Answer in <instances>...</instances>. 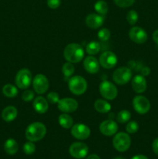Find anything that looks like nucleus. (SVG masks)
<instances>
[{"label":"nucleus","mask_w":158,"mask_h":159,"mask_svg":"<svg viewBox=\"0 0 158 159\" xmlns=\"http://www.w3.org/2000/svg\"><path fill=\"white\" fill-rule=\"evenodd\" d=\"M64 58L71 63L80 62L85 56L84 48L78 43H72L68 44L64 51Z\"/></svg>","instance_id":"f257e3e1"},{"label":"nucleus","mask_w":158,"mask_h":159,"mask_svg":"<svg viewBox=\"0 0 158 159\" xmlns=\"http://www.w3.org/2000/svg\"><path fill=\"white\" fill-rule=\"evenodd\" d=\"M46 133V128L44 124L40 122H34L28 126L25 135L28 141L35 142L43 139Z\"/></svg>","instance_id":"f03ea898"},{"label":"nucleus","mask_w":158,"mask_h":159,"mask_svg":"<svg viewBox=\"0 0 158 159\" xmlns=\"http://www.w3.org/2000/svg\"><path fill=\"white\" fill-rule=\"evenodd\" d=\"M68 87L73 94L80 96L86 92L88 83L83 77L80 75L73 76L68 81Z\"/></svg>","instance_id":"7ed1b4c3"},{"label":"nucleus","mask_w":158,"mask_h":159,"mask_svg":"<svg viewBox=\"0 0 158 159\" xmlns=\"http://www.w3.org/2000/svg\"><path fill=\"white\" fill-rule=\"evenodd\" d=\"M112 144L115 149L119 152H126L131 144V138L129 135L126 133L120 132L115 135L112 140Z\"/></svg>","instance_id":"20e7f679"},{"label":"nucleus","mask_w":158,"mask_h":159,"mask_svg":"<svg viewBox=\"0 0 158 159\" xmlns=\"http://www.w3.org/2000/svg\"><path fill=\"white\" fill-rule=\"evenodd\" d=\"M133 77V72L129 68L120 67L114 71L112 75V79L117 85H125L131 80Z\"/></svg>","instance_id":"39448f33"},{"label":"nucleus","mask_w":158,"mask_h":159,"mask_svg":"<svg viewBox=\"0 0 158 159\" xmlns=\"http://www.w3.org/2000/svg\"><path fill=\"white\" fill-rule=\"evenodd\" d=\"M99 92L103 98L108 100H113L118 95L116 85L108 81H103L99 85Z\"/></svg>","instance_id":"423d86ee"},{"label":"nucleus","mask_w":158,"mask_h":159,"mask_svg":"<svg viewBox=\"0 0 158 159\" xmlns=\"http://www.w3.org/2000/svg\"><path fill=\"white\" fill-rule=\"evenodd\" d=\"M15 85L21 89H26L29 88L32 82V74L30 71L26 68L20 70L15 76Z\"/></svg>","instance_id":"0eeeda50"},{"label":"nucleus","mask_w":158,"mask_h":159,"mask_svg":"<svg viewBox=\"0 0 158 159\" xmlns=\"http://www.w3.org/2000/svg\"><path fill=\"white\" fill-rule=\"evenodd\" d=\"M33 89L37 94H43L49 89V81L43 74H38L33 79Z\"/></svg>","instance_id":"6e6552de"},{"label":"nucleus","mask_w":158,"mask_h":159,"mask_svg":"<svg viewBox=\"0 0 158 159\" xmlns=\"http://www.w3.org/2000/svg\"><path fill=\"white\" fill-rule=\"evenodd\" d=\"M70 155L74 158H85L88 153V147L83 142H74L69 148Z\"/></svg>","instance_id":"1a4fd4ad"},{"label":"nucleus","mask_w":158,"mask_h":159,"mask_svg":"<svg viewBox=\"0 0 158 159\" xmlns=\"http://www.w3.org/2000/svg\"><path fill=\"white\" fill-rule=\"evenodd\" d=\"M133 106L136 112L139 114H146L150 110V101L143 96H137L134 97Z\"/></svg>","instance_id":"9d476101"},{"label":"nucleus","mask_w":158,"mask_h":159,"mask_svg":"<svg viewBox=\"0 0 158 159\" xmlns=\"http://www.w3.org/2000/svg\"><path fill=\"white\" fill-rule=\"evenodd\" d=\"M118 61L117 56L112 51H107L102 53L99 57V64L106 69L113 68Z\"/></svg>","instance_id":"9b49d317"},{"label":"nucleus","mask_w":158,"mask_h":159,"mask_svg":"<svg viewBox=\"0 0 158 159\" xmlns=\"http://www.w3.org/2000/svg\"><path fill=\"white\" fill-rule=\"evenodd\" d=\"M57 107L59 110L63 112L64 113H70L77 110L78 103L72 98H63L59 100Z\"/></svg>","instance_id":"f8f14e48"},{"label":"nucleus","mask_w":158,"mask_h":159,"mask_svg":"<svg viewBox=\"0 0 158 159\" xmlns=\"http://www.w3.org/2000/svg\"><path fill=\"white\" fill-rule=\"evenodd\" d=\"M71 133L74 138L78 140H85L89 138L91 130L88 126L83 124H76L71 127Z\"/></svg>","instance_id":"ddd939ff"},{"label":"nucleus","mask_w":158,"mask_h":159,"mask_svg":"<svg viewBox=\"0 0 158 159\" xmlns=\"http://www.w3.org/2000/svg\"><path fill=\"white\" fill-rule=\"evenodd\" d=\"M129 38L134 43H138V44L144 43L148 38V35H147V33L146 32L145 30L139 27V26L132 27L129 32Z\"/></svg>","instance_id":"4468645a"},{"label":"nucleus","mask_w":158,"mask_h":159,"mask_svg":"<svg viewBox=\"0 0 158 159\" xmlns=\"http://www.w3.org/2000/svg\"><path fill=\"white\" fill-rule=\"evenodd\" d=\"M100 132L105 136H112L116 134L118 130V124L112 120H106L101 123L99 126Z\"/></svg>","instance_id":"2eb2a0df"},{"label":"nucleus","mask_w":158,"mask_h":159,"mask_svg":"<svg viewBox=\"0 0 158 159\" xmlns=\"http://www.w3.org/2000/svg\"><path fill=\"white\" fill-rule=\"evenodd\" d=\"M105 21L104 16L99 15V14L91 13L87 16L85 18V23L87 26L91 29H98L101 27Z\"/></svg>","instance_id":"dca6fc26"},{"label":"nucleus","mask_w":158,"mask_h":159,"mask_svg":"<svg viewBox=\"0 0 158 159\" xmlns=\"http://www.w3.org/2000/svg\"><path fill=\"white\" fill-rule=\"evenodd\" d=\"M132 87L136 93H143L147 88V80L142 75H137L132 80Z\"/></svg>","instance_id":"f3484780"},{"label":"nucleus","mask_w":158,"mask_h":159,"mask_svg":"<svg viewBox=\"0 0 158 159\" xmlns=\"http://www.w3.org/2000/svg\"><path fill=\"white\" fill-rule=\"evenodd\" d=\"M84 68L90 74H95L99 70V61L92 55L88 56L84 60Z\"/></svg>","instance_id":"a211bd4d"},{"label":"nucleus","mask_w":158,"mask_h":159,"mask_svg":"<svg viewBox=\"0 0 158 159\" xmlns=\"http://www.w3.org/2000/svg\"><path fill=\"white\" fill-rule=\"evenodd\" d=\"M33 108L37 113L43 114L48 110L49 106H48V101L45 98L42 96H37L33 100Z\"/></svg>","instance_id":"6ab92c4d"},{"label":"nucleus","mask_w":158,"mask_h":159,"mask_svg":"<svg viewBox=\"0 0 158 159\" xmlns=\"http://www.w3.org/2000/svg\"><path fill=\"white\" fill-rule=\"evenodd\" d=\"M17 114H18L17 109L12 106H9L2 110V117L6 122L9 123L13 121L16 118Z\"/></svg>","instance_id":"aec40b11"},{"label":"nucleus","mask_w":158,"mask_h":159,"mask_svg":"<svg viewBox=\"0 0 158 159\" xmlns=\"http://www.w3.org/2000/svg\"><path fill=\"white\" fill-rule=\"evenodd\" d=\"M19 149L18 143L12 138L6 140L4 144V150L8 155H13L17 153Z\"/></svg>","instance_id":"412c9836"},{"label":"nucleus","mask_w":158,"mask_h":159,"mask_svg":"<svg viewBox=\"0 0 158 159\" xmlns=\"http://www.w3.org/2000/svg\"><path fill=\"white\" fill-rule=\"evenodd\" d=\"M94 107L96 111L101 113H108L112 109L111 105L104 99H97L94 102Z\"/></svg>","instance_id":"4be33fe9"},{"label":"nucleus","mask_w":158,"mask_h":159,"mask_svg":"<svg viewBox=\"0 0 158 159\" xmlns=\"http://www.w3.org/2000/svg\"><path fill=\"white\" fill-rule=\"evenodd\" d=\"M58 123L63 128L70 129L72 127L74 124V120L68 113H63L58 117Z\"/></svg>","instance_id":"5701e85b"},{"label":"nucleus","mask_w":158,"mask_h":159,"mask_svg":"<svg viewBox=\"0 0 158 159\" xmlns=\"http://www.w3.org/2000/svg\"><path fill=\"white\" fill-rule=\"evenodd\" d=\"M2 93L8 98H14L18 95V89L12 84H6L2 88Z\"/></svg>","instance_id":"b1692460"},{"label":"nucleus","mask_w":158,"mask_h":159,"mask_svg":"<svg viewBox=\"0 0 158 159\" xmlns=\"http://www.w3.org/2000/svg\"><path fill=\"white\" fill-rule=\"evenodd\" d=\"M101 50V44L97 41H91L86 45L85 51L89 55L97 54Z\"/></svg>","instance_id":"393cba45"},{"label":"nucleus","mask_w":158,"mask_h":159,"mask_svg":"<svg viewBox=\"0 0 158 159\" xmlns=\"http://www.w3.org/2000/svg\"><path fill=\"white\" fill-rule=\"evenodd\" d=\"M94 9L99 15L105 16L108 10V4L103 0H99L94 4Z\"/></svg>","instance_id":"a878e982"},{"label":"nucleus","mask_w":158,"mask_h":159,"mask_svg":"<svg viewBox=\"0 0 158 159\" xmlns=\"http://www.w3.org/2000/svg\"><path fill=\"white\" fill-rule=\"evenodd\" d=\"M62 72L65 79H69L70 77H71L74 73V67L73 63L68 61L66 62L62 67Z\"/></svg>","instance_id":"bb28decb"},{"label":"nucleus","mask_w":158,"mask_h":159,"mask_svg":"<svg viewBox=\"0 0 158 159\" xmlns=\"http://www.w3.org/2000/svg\"><path fill=\"white\" fill-rule=\"evenodd\" d=\"M131 118V113L126 110H122L119 112L116 116V120L120 124H125L127 123Z\"/></svg>","instance_id":"cd10ccee"},{"label":"nucleus","mask_w":158,"mask_h":159,"mask_svg":"<svg viewBox=\"0 0 158 159\" xmlns=\"http://www.w3.org/2000/svg\"><path fill=\"white\" fill-rule=\"evenodd\" d=\"M110 36H111V33H110L109 30L107 28H102L98 33L99 39L102 42L108 41V39L110 38Z\"/></svg>","instance_id":"c85d7f7f"},{"label":"nucleus","mask_w":158,"mask_h":159,"mask_svg":"<svg viewBox=\"0 0 158 159\" xmlns=\"http://www.w3.org/2000/svg\"><path fill=\"white\" fill-rule=\"evenodd\" d=\"M138 14L135 10H130L129 11L128 13L126 15V20L127 22L129 23L130 25H134L137 23L138 21Z\"/></svg>","instance_id":"c756f323"},{"label":"nucleus","mask_w":158,"mask_h":159,"mask_svg":"<svg viewBox=\"0 0 158 159\" xmlns=\"http://www.w3.org/2000/svg\"><path fill=\"white\" fill-rule=\"evenodd\" d=\"M23 150L26 155H32L35 152L36 146L33 144V142L29 141L28 142L25 143L23 147Z\"/></svg>","instance_id":"7c9ffc66"},{"label":"nucleus","mask_w":158,"mask_h":159,"mask_svg":"<svg viewBox=\"0 0 158 159\" xmlns=\"http://www.w3.org/2000/svg\"><path fill=\"white\" fill-rule=\"evenodd\" d=\"M126 131L129 134H135L139 130V124L136 121H130L126 125Z\"/></svg>","instance_id":"2f4dec72"},{"label":"nucleus","mask_w":158,"mask_h":159,"mask_svg":"<svg viewBox=\"0 0 158 159\" xmlns=\"http://www.w3.org/2000/svg\"><path fill=\"white\" fill-rule=\"evenodd\" d=\"M47 101L50 104H57L59 100H60V97H59L58 93L56 92H50L47 94Z\"/></svg>","instance_id":"473e14b6"},{"label":"nucleus","mask_w":158,"mask_h":159,"mask_svg":"<svg viewBox=\"0 0 158 159\" xmlns=\"http://www.w3.org/2000/svg\"><path fill=\"white\" fill-rule=\"evenodd\" d=\"M136 0H114L115 3L121 8H127L131 6Z\"/></svg>","instance_id":"72a5a7b5"},{"label":"nucleus","mask_w":158,"mask_h":159,"mask_svg":"<svg viewBox=\"0 0 158 159\" xmlns=\"http://www.w3.org/2000/svg\"><path fill=\"white\" fill-rule=\"evenodd\" d=\"M34 98V92L33 90H26L22 95V99L25 102H29Z\"/></svg>","instance_id":"f704fd0d"},{"label":"nucleus","mask_w":158,"mask_h":159,"mask_svg":"<svg viewBox=\"0 0 158 159\" xmlns=\"http://www.w3.org/2000/svg\"><path fill=\"white\" fill-rule=\"evenodd\" d=\"M47 6H49L50 9H55L60 6V0H47Z\"/></svg>","instance_id":"c9c22d12"},{"label":"nucleus","mask_w":158,"mask_h":159,"mask_svg":"<svg viewBox=\"0 0 158 159\" xmlns=\"http://www.w3.org/2000/svg\"><path fill=\"white\" fill-rule=\"evenodd\" d=\"M152 148H153V152L158 155V138L153 140V143H152Z\"/></svg>","instance_id":"e433bc0d"},{"label":"nucleus","mask_w":158,"mask_h":159,"mask_svg":"<svg viewBox=\"0 0 158 159\" xmlns=\"http://www.w3.org/2000/svg\"><path fill=\"white\" fill-rule=\"evenodd\" d=\"M140 71H141V75H142L143 76H144V77H145V76H147V75H150V68H149V67H147V66L143 67V68H141Z\"/></svg>","instance_id":"4c0bfd02"},{"label":"nucleus","mask_w":158,"mask_h":159,"mask_svg":"<svg viewBox=\"0 0 158 159\" xmlns=\"http://www.w3.org/2000/svg\"><path fill=\"white\" fill-rule=\"evenodd\" d=\"M153 40L156 44H158V29L153 33Z\"/></svg>","instance_id":"58836bf2"},{"label":"nucleus","mask_w":158,"mask_h":159,"mask_svg":"<svg viewBox=\"0 0 158 159\" xmlns=\"http://www.w3.org/2000/svg\"><path fill=\"white\" fill-rule=\"evenodd\" d=\"M131 159H148V158L143 155H137L133 156Z\"/></svg>","instance_id":"ea45409f"},{"label":"nucleus","mask_w":158,"mask_h":159,"mask_svg":"<svg viewBox=\"0 0 158 159\" xmlns=\"http://www.w3.org/2000/svg\"><path fill=\"white\" fill-rule=\"evenodd\" d=\"M86 159H100L99 155H95V154H92V155H90L87 157Z\"/></svg>","instance_id":"a19ab883"},{"label":"nucleus","mask_w":158,"mask_h":159,"mask_svg":"<svg viewBox=\"0 0 158 159\" xmlns=\"http://www.w3.org/2000/svg\"><path fill=\"white\" fill-rule=\"evenodd\" d=\"M114 159H125V158H122V157H116V158H115Z\"/></svg>","instance_id":"79ce46f5"}]
</instances>
